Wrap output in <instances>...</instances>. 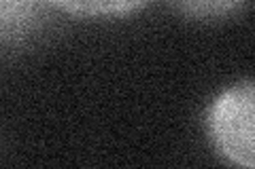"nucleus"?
Segmentation results:
<instances>
[{
  "label": "nucleus",
  "mask_w": 255,
  "mask_h": 169,
  "mask_svg": "<svg viewBox=\"0 0 255 169\" xmlns=\"http://www.w3.org/2000/svg\"><path fill=\"white\" fill-rule=\"evenodd\" d=\"M49 0H0V30L2 43H17L34 28L43 4Z\"/></svg>",
  "instance_id": "obj_2"
},
{
  "label": "nucleus",
  "mask_w": 255,
  "mask_h": 169,
  "mask_svg": "<svg viewBox=\"0 0 255 169\" xmlns=\"http://www.w3.org/2000/svg\"><path fill=\"white\" fill-rule=\"evenodd\" d=\"M168 2L185 19L215 23L241 15L253 0H168Z\"/></svg>",
  "instance_id": "obj_3"
},
{
  "label": "nucleus",
  "mask_w": 255,
  "mask_h": 169,
  "mask_svg": "<svg viewBox=\"0 0 255 169\" xmlns=\"http://www.w3.org/2000/svg\"><path fill=\"white\" fill-rule=\"evenodd\" d=\"M151 0H49V4L77 17H124Z\"/></svg>",
  "instance_id": "obj_4"
},
{
  "label": "nucleus",
  "mask_w": 255,
  "mask_h": 169,
  "mask_svg": "<svg viewBox=\"0 0 255 169\" xmlns=\"http://www.w3.org/2000/svg\"><path fill=\"white\" fill-rule=\"evenodd\" d=\"M206 133L221 159L255 167V80H241L213 100Z\"/></svg>",
  "instance_id": "obj_1"
}]
</instances>
